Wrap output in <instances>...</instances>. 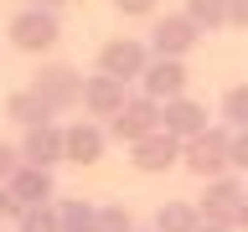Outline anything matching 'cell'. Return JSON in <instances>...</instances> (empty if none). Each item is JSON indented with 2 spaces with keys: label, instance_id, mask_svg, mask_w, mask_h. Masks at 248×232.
<instances>
[{
  "label": "cell",
  "instance_id": "obj_1",
  "mask_svg": "<svg viewBox=\"0 0 248 232\" xmlns=\"http://www.w3.org/2000/svg\"><path fill=\"white\" fill-rule=\"evenodd\" d=\"M228 139H232L228 124H207L202 134L181 139V170H191L197 181L228 175V170H232V160H228Z\"/></svg>",
  "mask_w": 248,
  "mask_h": 232
},
{
  "label": "cell",
  "instance_id": "obj_2",
  "mask_svg": "<svg viewBox=\"0 0 248 232\" xmlns=\"http://www.w3.org/2000/svg\"><path fill=\"white\" fill-rule=\"evenodd\" d=\"M57 42H62L57 11H46V5H26V11L11 15V46H16V52H26V57H46V52H57Z\"/></svg>",
  "mask_w": 248,
  "mask_h": 232
},
{
  "label": "cell",
  "instance_id": "obj_3",
  "mask_svg": "<svg viewBox=\"0 0 248 232\" xmlns=\"http://www.w3.org/2000/svg\"><path fill=\"white\" fill-rule=\"evenodd\" d=\"M36 98H42L52 114H73V108H83V72L78 67H62V62H46L42 72L26 83Z\"/></svg>",
  "mask_w": 248,
  "mask_h": 232
},
{
  "label": "cell",
  "instance_id": "obj_4",
  "mask_svg": "<svg viewBox=\"0 0 248 232\" xmlns=\"http://www.w3.org/2000/svg\"><path fill=\"white\" fill-rule=\"evenodd\" d=\"M145 67H150V42H140V36H114L98 46V72L119 77V83H140Z\"/></svg>",
  "mask_w": 248,
  "mask_h": 232
},
{
  "label": "cell",
  "instance_id": "obj_5",
  "mask_svg": "<svg viewBox=\"0 0 248 232\" xmlns=\"http://www.w3.org/2000/svg\"><path fill=\"white\" fill-rule=\"evenodd\" d=\"M129 165H135L140 175H166V170L181 165V139L170 134V129H150L145 139L129 145Z\"/></svg>",
  "mask_w": 248,
  "mask_h": 232
},
{
  "label": "cell",
  "instance_id": "obj_6",
  "mask_svg": "<svg viewBox=\"0 0 248 232\" xmlns=\"http://www.w3.org/2000/svg\"><path fill=\"white\" fill-rule=\"evenodd\" d=\"M202 186H207L202 201H197L202 222H228V227H232V217H238V206H243V196H248L243 175L228 170V175H212V181H202Z\"/></svg>",
  "mask_w": 248,
  "mask_h": 232
},
{
  "label": "cell",
  "instance_id": "obj_7",
  "mask_svg": "<svg viewBox=\"0 0 248 232\" xmlns=\"http://www.w3.org/2000/svg\"><path fill=\"white\" fill-rule=\"evenodd\" d=\"M150 129H160V103H155L150 93H129V98H124V108L108 119V139H124V145L145 139Z\"/></svg>",
  "mask_w": 248,
  "mask_h": 232
},
{
  "label": "cell",
  "instance_id": "obj_8",
  "mask_svg": "<svg viewBox=\"0 0 248 232\" xmlns=\"http://www.w3.org/2000/svg\"><path fill=\"white\" fill-rule=\"evenodd\" d=\"M197 42H202V31L186 11H170L150 26V57H186Z\"/></svg>",
  "mask_w": 248,
  "mask_h": 232
},
{
  "label": "cell",
  "instance_id": "obj_9",
  "mask_svg": "<svg viewBox=\"0 0 248 232\" xmlns=\"http://www.w3.org/2000/svg\"><path fill=\"white\" fill-rule=\"evenodd\" d=\"M191 72H186L181 57H150V67L140 72V93H150L155 103H166V98H181Z\"/></svg>",
  "mask_w": 248,
  "mask_h": 232
},
{
  "label": "cell",
  "instance_id": "obj_10",
  "mask_svg": "<svg viewBox=\"0 0 248 232\" xmlns=\"http://www.w3.org/2000/svg\"><path fill=\"white\" fill-rule=\"evenodd\" d=\"M21 160L26 165H42V170H57L62 160H67V150H62V124H31L26 134H21Z\"/></svg>",
  "mask_w": 248,
  "mask_h": 232
},
{
  "label": "cell",
  "instance_id": "obj_11",
  "mask_svg": "<svg viewBox=\"0 0 248 232\" xmlns=\"http://www.w3.org/2000/svg\"><path fill=\"white\" fill-rule=\"evenodd\" d=\"M62 150H67V160L73 165H98L108 150V129L104 124H93V119H78L62 129Z\"/></svg>",
  "mask_w": 248,
  "mask_h": 232
},
{
  "label": "cell",
  "instance_id": "obj_12",
  "mask_svg": "<svg viewBox=\"0 0 248 232\" xmlns=\"http://www.w3.org/2000/svg\"><path fill=\"white\" fill-rule=\"evenodd\" d=\"M160 129H170L176 139H191L207 129V103H197L191 93H181V98H166L160 103Z\"/></svg>",
  "mask_w": 248,
  "mask_h": 232
},
{
  "label": "cell",
  "instance_id": "obj_13",
  "mask_svg": "<svg viewBox=\"0 0 248 232\" xmlns=\"http://www.w3.org/2000/svg\"><path fill=\"white\" fill-rule=\"evenodd\" d=\"M5 186H11V196L21 201V206H46V201L57 196V181H52V170H42V165H26V160L16 165V175H11Z\"/></svg>",
  "mask_w": 248,
  "mask_h": 232
},
{
  "label": "cell",
  "instance_id": "obj_14",
  "mask_svg": "<svg viewBox=\"0 0 248 232\" xmlns=\"http://www.w3.org/2000/svg\"><path fill=\"white\" fill-rule=\"evenodd\" d=\"M124 83L119 77H108V72H93V77H83V108L88 114H98V119H114L124 108Z\"/></svg>",
  "mask_w": 248,
  "mask_h": 232
},
{
  "label": "cell",
  "instance_id": "obj_15",
  "mask_svg": "<svg viewBox=\"0 0 248 232\" xmlns=\"http://www.w3.org/2000/svg\"><path fill=\"white\" fill-rule=\"evenodd\" d=\"M197 227H202L197 201H166L155 212V232H197Z\"/></svg>",
  "mask_w": 248,
  "mask_h": 232
},
{
  "label": "cell",
  "instance_id": "obj_16",
  "mask_svg": "<svg viewBox=\"0 0 248 232\" xmlns=\"http://www.w3.org/2000/svg\"><path fill=\"white\" fill-rule=\"evenodd\" d=\"M5 114H11L21 129H31V124H46V119H52V108H46L31 88H16L11 98H5Z\"/></svg>",
  "mask_w": 248,
  "mask_h": 232
},
{
  "label": "cell",
  "instance_id": "obj_17",
  "mask_svg": "<svg viewBox=\"0 0 248 232\" xmlns=\"http://www.w3.org/2000/svg\"><path fill=\"white\" fill-rule=\"evenodd\" d=\"M57 206V232H93V222H98V206H88V201H52Z\"/></svg>",
  "mask_w": 248,
  "mask_h": 232
},
{
  "label": "cell",
  "instance_id": "obj_18",
  "mask_svg": "<svg viewBox=\"0 0 248 232\" xmlns=\"http://www.w3.org/2000/svg\"><path fill=\"white\" fill-rule=\"evenodd\" d=\"M186 15L197 31H228V0H186Z\"/></svg>",
  "mask_w": 248,
  "mask_h": 232
},
{
  "label": "cell",
  "instance_id": "obj_19",
  "mask_svg": "<svg viewBox=\"0 0 248 232\" xmlns=\"http://www.w3.org/2000/svg\"><path fill=\"white\" fill-rule=\"evenodd\" d=\"M222 124L228 129H248V83H232L228 93H222Z\"/></svg>",
  "mask_w": 248,
  "mask_h": 232
},
{
  "label": "cell",
  "instance_id": "obj_20",
  "mask_svg": "<svg viewBox=\"0 0 248 232\" xmlns=\"http://www.w3.org/2000/svg\"><path fill=\"white\" fill-rule=\"evenodd\" d=\"M16 232H57V206H21L16 212Z\"/></svg>",
  "mask_w": 248,
  "mask_h": 232
},
{
  "label": "cell",
  "instance_id": "obj_21",
  "mask_svg": "<svg viewBox=\"0 0 248 232\" xmlns=\"http://www.w3.org/2000/svg\"><path fill=\"white\" fill-rule=\"evenodd\" d=\"M93 232H135V217L124 212V206H98V222Z\"/></svg>",
  "mask_w": 248,
  "mask_h": 232
},
{
  "label": "cell",
  "instance_id": "obj_22",
  "mask_svg": "<svg viewBox=\"0 0 248 232\" xmlns=\"http://www.w3.org/2000/svg\"><path fill=\"white\" fill-rule=\"evenodd\" d=\"M228 160H232V170H238V175H248V129H232V139H228Z\"/></svg>",
  "mask_w": 248,
  "mask_h": 232
},
{
  "label": "cell",
  "instance_id": "obj_23",
  "mask_svg": "<svg viewBox=\"0 0 248 232\" xmlns=\"http://www.w3.org/2000/svg\"><path fill=\"white\" fill-rule=\"evenodd\" d=\"M16 165H21V145H5V139H0V186L16 175Z\"/></svg>",
  "mask_w": 248,
  "mask_h": 232
},
{
  "label": "cell",
  "instance_id": "obj_24",
  "mask_svg": "<svg viewBox=\"0 0 248 232\" xmlns=\"http://www.w3.org/2000/svg\"><path fill=\"white\" fill-rule=\"evenodd\" d=\"M114 11H119V15H150L155 0H114Z\"/></svg>",
  "mask_w": 248,
  "mask_h": 232
},
{
  "label": "cell",
  "instance_id": "obj_25",
  "mask_svg": "<svg viewBox=\"0 0 248 232\" xmlns=\"http://www.w3.org/2000/svg\"><path fill=\"white\" fill-rule=\"evenodd\" d=\"M228 26L248 31V0H228Z\"/></svg>",
  "mask_w": 248,
  "mask_h": 232
},
{
  "label": "cell",
  "instance_id": "obj_26",
  "mask_svg": "<svg viewBox=\"0 0 248 232\" xmlns=\"http://www.w3.org/2000/svg\"><path fill=\"white\" fill-rule=\"evenodd\" d=\"M16 212H21V201L11 196V186H0V222H16Z\"/></svg>",
  "mask_w": 248,
  "mask_h": 232
},
{
  "label": "cell",
  "instance_id": "obj_27",
  "mask_svg": "<svg viewBox=\"0 0 248 232\" xmlns=\"http://www.w3.org/2000/svg\"><path fill=\"white\" fill-rule=\"evenodd\" d=\"M232 227H238V232H248V196H243V206H238V217H232Z\"/></svg>",
  "mask_w": 248,
  "mask_h": 232
},
{
  "label": "cell",
  "instance_id": "obj_28",
  "mask_svg": "<svg viewBox=\"0 0 248 232\" xmlns=\"http://www.w3.org/2000/svg\"><path fill=\"white\" fill-rule=\"evenodd\" d=\"M197 232H238V227H228V222H202Z\"/></svg>",
  "mask_w": 248,
  "mask_h": 232
},
{
  "label": "cell",
  "instance_id": "obj_29",
  "mask_svg": "<svg viewBox=\"0 0 248 232\" xmlns=\"http://www.w3.org/2000/svg\"><path fill=\"white\" fill-rule=\"evenodd\" d=\"M36 5H46V11H57V5H67V0H36Z\"/></svg>",
  "mask_w": 248,
  "mask_h": 232
},
{
  "label": "cell",
  "instance_id": "obj_30",
  "mask_svg": "<svg viewBox=\"0 0 248 232\" xmlns=\"http://www.w3.org/2000/svg\"><path fill=\"white\" fill-rule=\"evenodd\" d=\"M135 232H140V227H135ZM150 232H155V227H150Z\"/></svg>",
  "mask_w": 248,
  "mask_h": 232
}]
</instances>
